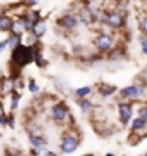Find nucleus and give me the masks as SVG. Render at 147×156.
Listing matches in <instances>:
<instances>
[{"mask_svg":"<svg viewBox=\"0 0 147 156\" xmlns=\"http://www.w3.org/2000/svg\"><path fill=\"white\" fill-rule=\"evenodd\" d=\"M12 61L19 68L26 66L33 61V49L31 47H24V45H17L14 52H12Z\"/></svg>","mask_w":147,"mask_h":156,"instance_id":"f257e3e1","label":"nucleus"},{"mask_svg":"<svg viewBox=\"0 0 147 156\" xmlns=\"http://www.w3.org/2000/svg\"><path fill=\"white\" fill-rule=\"evenodd\" d=\"M78 144H80V140H78V137H76V135L66 134L64 137H62V142H61L62 153H73V151H76Z\"/></svg>","mask_w":147,"mask_h":156,"instance_id":"f03ea898","label":"nucleus"},{"mask_svg":"<svg viewBox=\"0 0 147 156\" xmlns=\"http://www.w3.org/2000/svg\"><path fill=\"white\" fill-rule=\"evenodd\" d=\"M113 44H114V38L111 37V35L102 33L95 38V47L99 50H109L111 47H113Z\"/></svg>","mask_w":147,"mask_h":156,"instance_id":"7ed1b4c3","label":"nucleus"},{"mask_svg":"<svg viewBox=\"0 0 147 156\" xmlns=\"http://www.w3.org/2000/svg\"><path fill=\"white\" fill-rule=\"evenodd\" d=\"M57 24L62 26V28L73 30V28H76V24H78V17L71 16V14H66V16H62V17L57 19Z\"/></svg>","mask_w":147,"mask_h":156,"instance_id":"20e7f679","label":"nucleus"},{"mask_svg":"<svg viewBox=\"0 0 147 156\" xmlns=\"http://www.w3.org/2000/svg\"><path fill=\"white\" fill-rule=\"evenodd\" d=\"M106 23H108L109 26H113V28H119V26H123L125 17H123V14H119V12L114 11V12H109V14H108Z\"/></svg>","mask_w":147,"mask_h":156,"instance_id":"39448f33","label":"nucleus"},{"mask_svg":"<svg viewBox=\"0 0 147 156\" xmlns=\"http://www.w3.org/2000/svg\"><path fill=\"white\" fill-rule=\"evenodd\" d=\"M52 116H54V120H56V122H62L64 118L68 116V108L64 106L62 102L56 104V106L52 108Z\"/></svg>","mask_w":147,"mask_h":156,"instance_id":"423d86ee","label":"nucleus"},{"mask_svg":"<svg viewBox=\"0 0 147 156\" xmlns=\"http://www.w3.org/2000/svg\"><path fill=\"white\" fill-rule=\"evenodd\" d=\"M132 113H133V109L130 104H119V120L123 123H128L132 120Z\"/></svg>","mask_w":147,"mask_h":156,"instance_id":"0eeeda50","label":"nucleus"},{"mask_svg":"<svg viewBox=\"0 0 147 156\" xmlns=\"http://www.w3.org/2000/svg\"><path fill=\"white\" fill-rule=\"evenodd\" d=\"M121 95H125V97H140L142 95V87H138V85L125 87V89L121 90Z\"/></svg>","mask_w":147,"mask_h":156,"instance_id":"6e6552de","label":"nucleus"},{"mask_svg":"<svg viewBox=\"0 0 147 156\" xmlns=\"http://www.w3.org/2000/svg\"><path fill=\"white\" fill-rule=\"evenodd\" d=\"M80 21L85 23V24H92V23L95 21V16H94L92 9H88V7H83V9L80 11Z\"/></svg>","mask_w":147,"mask_h":156,"instance_id":"1a4fd4ad","label":"nucleus"},{"mask_svg":"<svg viewBox=\"0 0 147 156\" xmlns=\"http://www.w3.org/2000/svg\"><path fill=\"white\" fill-rule=\"evenodd\" d=\"M45 30H47L45 21L38 19V21H35V23H33V28H31V31H33V37H35V38H40V37H43Z\"/></svg>","mask_w":147,"mask_h":156,"instance_id":"9d476101","label":"nucleus"},{"mask_svg":"<svg viewBox=\"0 0 147 156\" xmlns=\"http://www.w3.org/2000/svg\"><path fill=\"white\" fill-rule=\"evenodd\" d=\"M29 142L35 146V149H38V147H43V144H45L43 137H40V135H36V134H29Z\"/></svg>","mask_w":147,"mask_h":156,"instance_id":"9b49d317","label":"nucleus"},{"mask_svg":"<svg viewBox=\"0 0 147 156\" xmlns=\"http://www.w3.org/2000/svg\"><path fill=\"white\" fill-rule=\"evenodd\" d=\"M11 26H12V21L9 17L0 16V31H7V30H11Z\"/></svg>","mask_w":147,"mask_h":156,"instance_id":"f8f14e48","label":"nucleus"},{"mask_svg":"<svg viewBox=\"0 0 147 156\" xmlns=\"http://www.w3.org/2000/svg\"><path fill=\"white\" fill-rule=\"evenodd\" d=\"M145 125H147V120L137 118V120H133V123H132V128H133V130H138V128H144Z\"/></svg>","mask_w":147,"mask_h":156,"instance_id":"ddd939ff","label":"nucleus"},{"mask_svg":"<svg viewBox=\"0 0 147 156\" xmlns=\"http://www.w3.org/2000/svg\"><path fill=\"white\" fill-rule=\"evenodd\" d=\"M99 90H101L102 95H109L114 92V87H111V85H99Z\"/></svg>","mask_w":147,"mask_h":156,"instance_id":"4468645a","label":"nucleus"},{"mask_svg":"<svg viewBox=\"0 0 147 156\" xmlns=\"http://www.w3.org/2000/svg\"><path fill=\"white\" fill-rule=\"evenodd\" d=\"M90 92H92L90 87H81V89L76 90V95H78V97H87V95L90 94Z\"/></svg>","mask_w":147,"mask_h":156,"instance_id":"2eb2a0df","label":"nucleus"},{"mask_svg":"<svg viewBox=\"0 0 147 156\" xmlns=\"http://www.w3.org/2000/svg\"><path fill=\"white\" fill-rule=\"evenodd\" d=\"M17 44H19V37H11V38L7 40V45H11L12 49H16Z\"/></svg>","mask_w":147,"mask_h":156,"instance_id":"dca6fc26","label":"nucleus"},{"mask_svg":"<svg viewBox=\"0 0 147 156\" xmlns=\"http://www.w3.org/2000/svg\"><path fill=\"white\" fill-rule=\"evenodd\" d=\"M35 154L36 156H47L49 154V151H47L45 147H38V149H35Z\"/></svg>","mask_w":147,"mask_h":156,"instance_id":"f3484780","label":"nucleus"},{"mask_svg":"<svg viewBox=\"0 0 147 156\" xmlns=\"http://www.w3.org/2000/svg\"><path fill=\"white\" fill-rule=\"evenodd\" d=\"M140 30L147 35V17H144V19L140 21Z\"/></svg>","mask_w":147,"mask_h":156,"instance_id":"a211bd4d","label":"nucleus"},{"mask_svg":"<svg viewBox=\"0 0 147 156\" xmlns=\"http://www.w3.org/2000/svg\"><path fill=\"white\" fill-rule=\"evenodd\" d=\"M80 106H81V109H90L92 102H90V101H81V104H80Z\"/></svg>","mask_w":147,"mask_h":156,"instance_id":"6ab92c4d","label":"nucleus"},{"mask_svg":"<svg viewBox=\"0 0 147 156\" xmlns=\"http://www.w3.org/2000/svg\"><path fill=\"white\" fill-rule=\"evenodd\" d=\"M5 122V113H4V106L0 104V123Z\"/></svg>","mask_w":147,"mask_h":156,"instance_id":"aec40b11","label":"nucleus"},{"mask_svg":"<svg viewBox=\"0 0 147 156\" xmlns=\"http://www.w3.org/2000/svg\"><path fill=\"white\" fill-rule=\"evenodd\" d=\"M29 89L33 90V92H36V90H38V87H36V83H35V80H31V82H29Z\"/></svg>","mask_w":147,"mask_h":156,"instance_id":"412c9836","label":"nucleus"},{"mask_svg":"<svg viewBox=\"0 0 147 156\" xmlns=\"http://www.w3.org/2000/svg\"><path fill=\"white\" fill-rule=\"evenodd\" d=\"M142 50L147 54V38H142Z\"/></svg>","mask_w":147,"mask_h":156,"instance_id":"4be33fe9","label":"nucleus"},{"mask_svg":"<svg viewBox=\"0 0 147 156\" xmlns=\"http://www.w3.org/2000/svg\"><path fill=\"white\" fill-rule=\"evenodd\" d=\"M7 47V40H4V42H0V52H2V50L5 49Z\"/></svg>","mask_w":147,"mask_h":156,"instance_id":"5701e85b","label":"nucleus"},{"mask_svg":"<svg viewBox=\"0 0 147 156\" xmlns=\"http://www.w3.org/2000/svg\"><path fill=\"white\" fill-rule=\"evenodd\" d=\"M2 12H4V9H2V7H0V16H4V14H2Z\"/></svg>","mask_w":147,"mask_h":156,"instance_id":"b1692460","label":"nucleus"},{"mask_svg":"<svg viewBox=\"0 0 147 156\" xmlns=\"http://www.w3.org/2000/svg\"><path fill=\"white\" fill-rule=\"evenodd\" d=\"M7 156H17V154H12V153H7Z\"/></svg>","mask_w":147,"mask_h":156,"instance_id":"393cba45","label":"nucleus"},{"mask_svg":"<svg viewBox=\"0 0 147 156\" xmlns=\"http://www.w3.org/2000/svg\"><path fill=\"white\" fill-rule=\"evenodd\" d=\"M47 156H56V154H54V153H49V154H47Z\"/></svg>","mask_w":147,"mask_h":156,"instance_id":"a878e982","label":"nucleus"},{"mask_svg":"<svg viewBox=\"0 0 147 156\" xmlns=\"http://www.w3.org/2000/svg\"><path fill=\"white\" fill-rule=\"evenodd\" d=\"M108 156H114V154H111V153H109V154H108Z\"/></svg>","mask_w":147,"mask_h":156,"instance_id":"bb28decb","label":"nucleus"}]
</instances>
